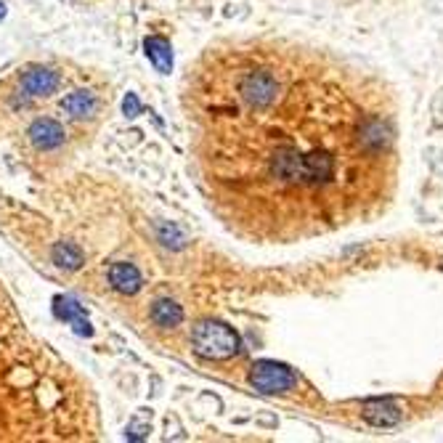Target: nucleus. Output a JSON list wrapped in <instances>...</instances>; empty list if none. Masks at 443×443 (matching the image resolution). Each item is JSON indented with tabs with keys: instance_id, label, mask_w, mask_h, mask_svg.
Masks as SVG:
<instances>
[{
	"instance_id": "1",
	"label": "nucleus",
	"mask_w": 443,
	"mask_h": 443,
	"mask_svg": "<svg viewBox=\"0 0 443 443\" xmlns=\"http://www.w3.org/2000/svg\"><path fill=\"white\" fill-rule=\"evenodd\" d=\"M183 98L207 204L244 239H319L393 204L401 112L359 61L289 40H237L207 48Z\"/></svg>"
},
{
	"instance_id": "2",
	"label": "nucleus",
	"mask_w": 443,
	"mask_h": 443,
	"mask_svg": "<svg viewBox=\"0 0 443 443\" xmlns=\"http://www.w3.org/2000/svg\"><path fill=\"white\" fill-rule=\"evenodd\" d=\"M192 345L202 359L223 361L231 359L239 350V337L231 332V326L220 322H202L194 326Z\"/></svg>"
},
{
	"instance_id": "3",
	"label": "nucleus",
	"mask_w": 443,
	"mask_h": 443,
	"mask_svg": "<svg viewBox=\"0 0 443 443\" xmlns=\"http://www.w3.org/2000/svg\"><path fill=\"white\" fill-rule=\"evenodd\" d=\"M29 141H32V146L35 149H40V152H51V149H59L61 144H64V125H61L59 120H51V117H40V120H35L32 125H29Z\"/></svg>"
},
{
	"instance_id": "4",
	"label": "nucleus",
	"mask_w": 443,
	"mask_h": 443,
	"mask_svg": "<svg viewBox=\"0 0 443 443\" xmlns=\"http://www.w3.org/2000/svg\"><path fill=\"white\" fill-rule=\"evenodd\" d=\"M61 85V77L48 67H32L22 74V91L27 96H51Z\"/></svg>"
},
{
	"instance_id": "5",
	"label": "nucleus",
	"mask_w": 443,
	"mask_h": 443,
	"mask_svg": "<svg viewBox=\"0 0 443 443\" xmlns=\"http://www.w3.org/2000/svg\"><path fill=\"white\" fill-rule=\"evenodd\" d=\"M252 383H255V388H260L263 393H276V390H284L292 383V374L287 369H282V366H274V364H260V366H255Z\"/></svg>"
},
{
	"instance_id": "6",
	"label": "nucleus",
	"mask_w": 443,
	"mask_h": 443,
	"mask_svg": "<svg viewBox=\"0 0 443 443\" xmlns=\"http://www.w3.org/2000/svg\"><path fill=\"white\" fill-rule=\"evenodd\" d=\"M109 284L117 289L120 295H135L141 284H144V279L138 274V268L133 263H114L109 268Z\"/></svg>"
},
{
	"instance_id": "7",
	"label": "nucleus",
	"mask_w": 443,
	"mask_h": 443,
	"mask_svg": "<svg viewBox=\"0 0 443 443\" xmlns=\"http://www.w3.org/2000/svg\"><path fill=\"white\" fill-rule=\"evenodd\" d=\"M96 96L91 91H74L70 96L61 98V112H67L72 120H85L96 112Z\"/></svg>"
},
{
	"instance_id": "8",
	"label": "nucleus",
	"mask_w": 443,
	"mask_h": 443,
	"mask_svg": "<svg viewBox=\"0 0 443 443\" xmlns=\"http://www.w3.org/2000/svg\"><path fill=\"white\" fill-rule=\"evenodd\" d=\"M53 308H56V316H59V319L74 324V332H77V335H83V337L93 335V329H91V324H88V319H85L83 308H80L74 300L56 298V300H53Z\"/></svg>"
},
{
	"instance_id": "9",
	"label": "nucleus",
	"mask_w": 443,
	"mask_h": 443,
	"mask_svg": "<svg viewBox=\"0 0 443 443\" xmlns=\"http://www.w3.org/2000/svg\"><path fill=\"white\" fill-rule=\"evenodd\" d=\"M144 48H146L149 61L157 67V72L168 74L170 67H173V51H170L168 40H165V37H146Z\"/></svg>"
},
{
	"instance_id": "10",
	"label": "nucleus",
	"mask_w": 443,
	"mask_h": 443,
	"mask_svg": "<svg viewBox=\"0 0 443 443\" xmlns=\"http://www.w3.org/2000/svg\"><path fill=\"white\" fill-rule=\"evenodd\" d=\"M152 322L157 326H178L183 322V311H180L178 303H173V300H157L154 305H152Z\"/></svg>"
},
{
	"instance_id": "11",
	"label": "nucleus",
	"mask_w": 443,
	"mask_h": 443,
	"mask_svg": "<svg viewBox=\"0 0 443 443\" xmlns=\"http://www.w3.org/2000/svg\"><path fill=\"white\" fill-rule=\"evenodd\" d=\"M83 250L77 244H72V242H59L53 247V263L64 268V271H77L83 265Z\"/></svg>"
},
{
	"instance_id": "12",
	"label": "nucleus",
	"mask_w": 443,
	"mask_h": 443,
	"mask_svg": "<svg viewBox=\"0 0 443 443\" xmlns=\"http://www.w3.org/2000/svg\"><path fill=\"white\" fill-rule=\"evenodd\" d=\"M122 109H125V114H128V117H138V114H141V104H138V98L133 96V93H128V96H125V104H122Z\"/></svg>"
},
{
	"instance_id": "13",
	"label": "nucleus",
	"mask_w": 443,
	"mask_h": 443,
	"mask_svg": "<svg viewBox=\"0 0 443 443\" xmlns=\"http://www.w3.org/2000/svg\"><path fill=\"white\" fill-rule=\"evenodd\" d=\"M3 16H6V6H3V3H0V19H3Z\"/></svg>"
}]
</instances>
